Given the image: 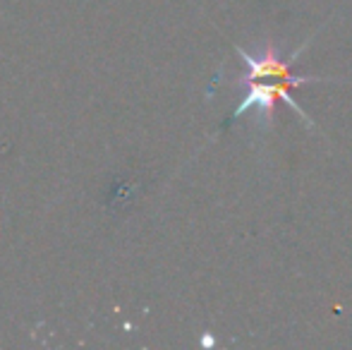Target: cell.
<instances>
[{
	"label": "cell",
	"mask_w": 352,
	"mask_h": 350,
	"mask_svg": "<svg viewBox=\"0 0 352 350\" xmlns=\"http://www.w3.org/2000/svg\"><path fill=\"white\" fill-rule=\"evenodd\" d=\"M237 53L242 56L247 65V75H245V82L250 80H278V82H287L292 87H302V85H309V82H321L316 77H302V75H295L292 72V61L300 56V51L292 53L290 63L280 61L278 51H276L274 43H266L264 53L261 56H250L247 51L237 48Z\"/></svg>",
	"instance_id": "cell-1"
}]
</instances>
